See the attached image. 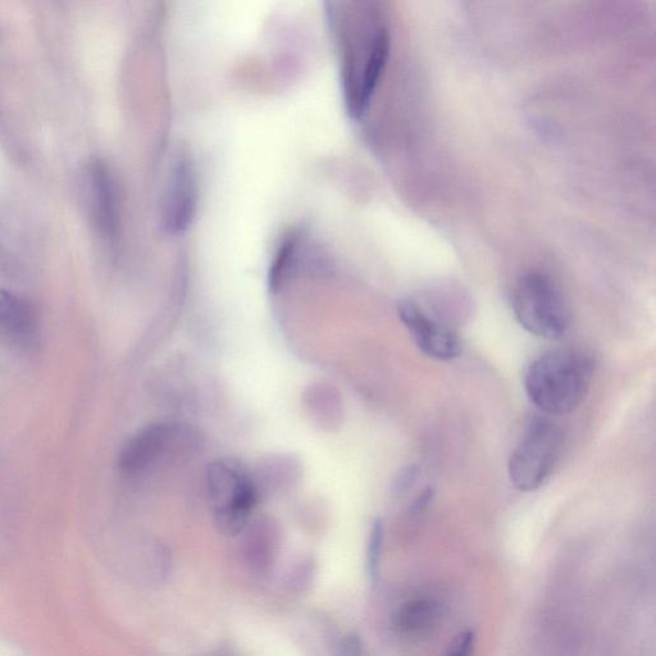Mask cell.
Segmentation results:
<instances>
[{
	"label": "cell",
	"instance_id": "1",
	"mask_svg": "<svg viewBox=\"0 0 656 656\" xmlns=\"http://www.w3.org/2000/svg\"><path fill=\"white\" fill-rule=\"evenodd\" d=\"M354 9L334 12L341 18V75L346 108L361 118L371 106L378 82L390 56L391 34L384 13L373 3L353 4Z\"/></svg>",
	"mask_w": 656,
	"mask_h": 656
},
{
	"label": "cell",
	"instance_id": "2",
	"mask_svg": "<svg viewBox=\"0 0 656 656\" xmlns=\"http://www.w3.org/2000/svg\"><path fill=\"white\" fill-rule=\"evenodd\" d=\"M594 361L578 349H554L533 359L525 375L528 399L542 413L564 416L589 393Z\"/></svg>",
	"mask_w": 656,
	"mask_h": 656
},
{
	"label": "cell",
	"instance_id": "3",
	"mask_svg": "<svg viewBox=\"0 0 656 656\" xmlns=\"http://www.w3.org/2000/svg\"><path fill=\"white\" fill-rule=\"evenodd\" d=\"M207 492L218 531L227 536L244 532L259 500L252 471L239 459L214 460L207 471Z\"/></svg>",
	"mask_w": 656,
	"mask_h": 656
},
{
	"label": "cell",
	"instance_id": "4",
	"mask_svg": "<svg viewBox=\"0 0 656 656\" xmlns=\"http://www.w3.org/2000/svg\"><path fill=\"white\" fill-rule=\"evenodd\" d=\"M513 311L519 325L541 339H562L571 326V312L559 287L539 271L528 272L518 280Z\"/></svg>",
	"mask_w": 656,
	"mask_h": 656
},
{
	"label": "cell",
	"instance_id": "5",
	"mask_svg": "<svg viewBox=\"0 0 656 656\" xmlns=\"http://www.w3.org/2000/svg\"><path fill=\"white\" fill-rule=\"evenodd\" d=\"M563 440V431L555 423H533L509 459L508 475L514 487L525 492L540 489L557 466Z\"/></svg>",
	"mask_w": 656,
	"mask_h": 656
},
{
	"label": "cell",
	"instance_id": "6",
	"mask_svg": "<svg viewBox=\"0 0 656 656\" xmlns=\"http://www.w3.org/2000/svg\"><path fill=\"white\" fill-rule=\"evenodd\" d=\"M198 177L188 153L180 152L171 166L164 191L163 226L170 234L189 229L198 211Z\"/></svg>",
	"mask_w": 656,
	"mask_h": 656
},
{
	"label": "cell",
	"instance_id": "7",
	"mask_svg": "<svg viewBox=\"0 0 656 656\" xmlns=\"http://www.w3.org/2000/svg\"><path fill=\"white\" fill-rule=\"evenodd\" d=\"M182 436L184 431L173 423L159 422L143 428L123 446L118 460L121 471L129 476L147 471L179 445Z\"/></svg>",
	"mask_w": 656,
	"mask_h": 656
},
{
	"label": "cell",
	"instance_id": "8",
	"mask_svg": "<svg viewBox=\"0 0 656 656\" xmlns=\"http://www.w3.org/2000/svg\"><path fill=\"white\" fill-rule=\"evenodd\" d=\"M398 316L412 336L417 348L428 358L436 361H451L459 357L462 344L458 336L439 321L428 316L413 302L398 305Z\"/></svg>",
	"mask_w": 656,
	"mask_h": 656
},
{
	"label": "cell",
	"instance_id": "9",
	"mask_svg": "<svg viewBox=\"0 0 656 656\" xmlns=\"http://www.w3.org/2000/svg\"><path fill=\"white\" fill-rule=\"evenodd\" d=\"M252 471L259 499L262 496L285 494L302 481L303 463L293 454H272L264 457Z\"/></svg>",
	"mask_w": 656,
	"mask_h": 656
},
{
	"label": "cell",
	"instance_id": "10",
	"mask_svg": "<svg viewBox=\"0 0 656 656\" xmlns=\"http://www.w3.org/2000/svg\"><path fill=\"white\" fill-rule=\"evenodd\" d=\"M93 185L95 218L100 231L109 239H115L120 229V193L111 170L97 159L90 168Z\"/></svg>",
	"mask_w": 656,
	"mask_h": 656
},
{
	"label": "cell",
	"instance_id": "11",
	"mask_svg": "<svg viewBox=\"0 0 656 656\" xmlns=\"http://www.w3.org/2000/svg\"><path fill=\"white\" fill-rule=\"evenodd\" d=\"M303 404L312 421L323 430L335 431L343 423V399L335 386L325 382L309 386Z\"/></svg>",
	"mask_w": 656,
	"mask_h": 656
},
{
	"label": "cell",
	"instance_id": "12",
	"mask_svg": "<svg viewBox=\"0 0 656 656\" xmlns=\"http://www.w3.org/2000/svg\"><path fill=\"white\" fill-rule=\"evenodd\" d=\"M244 549L250 566L259 571L267 569L273 563L279 549V526L270 517H261L245 528Z\"/></svg>",
	"mask_w": 656,
	"mask_h": 656
},
{
	"label": "cell",
	"instance_id": "13",
	"mask_svg": "<svg viewBox=\"0 0 656 656\" xmlns=\"http://www.w3.org/2000/svg\"><path fill=\"white\" fill-rule=\"evenodd\" d=\"M0 327L15 339H30L38 328L33 308L24 299L0 289Z\"/></svg>",
	"mask_w": 656,
	"mask_h": 656
},
{
	"label": "cell",
	"instance_id": "14",
	"mask_svg": "<svg viewBox=\"0 0 656 656\" xmlns=\"http://www.w3.org/2000/svg\"><path fill=\"white\" fill-rule=\"evenodd\" d=\"M304 236L302 229H294L287 232L284 239L281 240L275 259L271 264L270 275H268V284L273 293H277L281 289L293 270Z\"/></svg>",
	"mask_w": 656,
	"mask_h": 656
},
{
	"label": "cell",
	"instance_id": "15",
	"mask_svg": "<svg viewBox=\"0 0 656 656\" xmlns=\"http://www.w3.org/2000/svg\"><path fill=\"white\" fill-rule=\"evenodd\" d=\"M439 608L430 600H412L399 608L394 615V626L405 635H417L436 622Z\"/></svg>",
	"mask_w": 656,
	"mask_h": 656
},
{
	"label": "cell",
	"instance_id": "16",
	"mask_svg": "<svg viewBox=\"0 0 656 656\" xmlns=\"http://www.w3.org/2000/svg\"><path fill=\"white\" fill-rule=\"evenodd\" d=\"M382 544H384V525L381 519H376L371 528L367 550L368 572L373 581L377 580L380 572Z\"/></svg>",
	"mask_w": 656,
	"mask_h": 656
},
{
	"label": "cell",
	"instance_id": "17",
	"mask_svg": "<svg viewBox=\"0 0 656 656\" xmlns=\"http://www.w3.org/2000/svg\"><path fill=\"white\" fill-rule=\"evenodd\" d=\"M475 641V633L471 631L463 633L446 656H472L473 649H475Z\"/></svg>",
	"mask_w": 656,
	"mask_h": 656
},
{
	"label": "cell",
	"instance_id": "18",
	"mask_svg": "<svg viewBox=\"0 0 656 656\" xmlns=\"http://www.w3.org/2000/svg\"><path fill=\"white\" fill-rule=\"evenodd\" d=\"M362 645L357 636H350L341 645L339 656H361Z\"/></svg>",
	"mask_w": 656,
	"mask_h": 656
},
{
	"label": "cell",
	"instance_id": "19",
	"mask_svg": "<svg viewBox=\"0 0 656 656\" xmlns=\"http://www.w3.org/2000/svg\"><path fill=\"white\" fill-rule=\"evenodd\" d=\"M432 495H434V492L432 490H426L423 492L421 496L416 500V503L413 505V513L414 514H419L422 513L423 510L427 509L428 504L431 503L432 500Z\"/></svg>",
	"mask_w": 656,
	"mask_h": 656
},
{
	"label": "cell",
	"instance_id": "20",
	"mask_svg": "<svg viewBox=\"0 0 656 656\" xmlns=\"http://www.w3.org/2000/svg\"><path fill=\"white\" fill-rule=\"evenodd\" d=\"M414 476L416 475H414L413 469H408V471H405L403 475L399 477L398 484H396V489L402 490L405 489V487L412 485Z\"/></svg>",
	"mask_w": 656,
	"mask_h": 656
}]
</instances>
